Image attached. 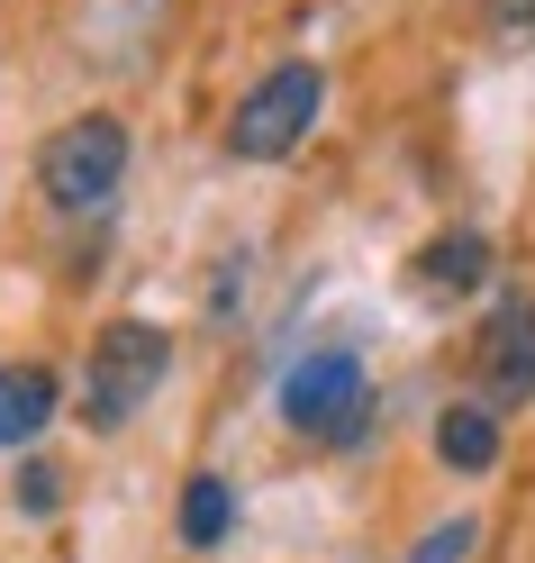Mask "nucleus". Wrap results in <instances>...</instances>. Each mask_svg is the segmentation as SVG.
Returning <instances> with one entry per match:
<instances>
[{
    "mask_svg": "<svg viewBox=\"0 0 535 563\" xmlns=\"http://www.w3.org/2000/svg\"><path fill=\"white\" fill-rule=\"evenodd\" d=\"M317 110H327V64L291 55V64H272V74H255V82L236 91L219 146H227V164H281V155L309 146Z\"/></svg>",
    "mask_w": 535,
    "mask_h": 563,
    "instance_id": "nucleus-1",
    "label": "nucleus"
},
{
    "mask_svg": "<svg viewBox=\"0 0 535 563\" xmlns=\"http://www.w3.org/2000/svg\"><path fill=\"white\" fill-rule=\"evenodd\" d=\"M164 373H172V328H155V319H110V328L91 336L74 418H82L91 437H119L127 418L164 391Z\"/></svg>",
    "mask_w": 535,
    "mask_h": 563,
    "instance_id": "nucleus-2",
    "label": "nucleus"
},
{
    "mask_svg": "<svg viewBox=\"0 0 535 563\" xmlns=\"http://www.w3.org/2000/svg\"><path fill=\"white\" fill-rule=\"evenodd\" d=\"M119 183H127V128L110 110L64 119L37 146V191H46V209H64V219H100V209L119 200Z\"/></svg>",
    "mask_w": 535,
    "mask_h": 563,
    "instance_id": "nucleus-3",
    "label": "nucleus"
},
{
    "mask_svg": "<svg viewBox=\"0 0 535 563\" xmlns=\"http://www.w3.org/2000/svg\"><path fill=\"white\" fill-rule=\"evenodd\" d=\"M372 418V373L354 345H317L281 373V428L309 437V445H354Z\"/></svg>",
    "mask_w": 535,
    "mask_h": 563,
    "instance_id": "nucleus-4",
    "label": "nucleus"
},
{
    "mask_svg": "<svg viewBox=\"0 0 535 563\" xmlns=\"http://www.w3.org/2000/svg\"><path fill=\"white\" fill-rule=\"evenodd\" d=\"M472 400H490L499 418L535 400V291L490 300V319L472 336Z\"/></svg>",
    "mask_w": 535,
    "mask_h": 563,
    "instance_id": "nucleus-5",
    "label": "nucleus"
},
{
    "mask_svg": "<svg viewBox=\"0 0 535 563\" xmlns=\"http://www.w3.org/2000/svg\"><path fill=\"white\" fill-rule=\"evenodd\" d=\"M490 236L481 228H436V236H426L417 245V291L426 300H462V291H481V282H490Z\"/></svg>",
    "mask_w": 535,
    "mask_h": 563,
    "instance_id": "nucleus-6",
    "label": "nucleus"
},
{
    "mask_svg": "<svg viewBox=\"0 0 535 563\" xmlns=\"http://www.w3.org/2000/svg\"><path fill=\"white\" fill-rule=\"evenodd\" d=\"M55 409H64V382H55V364H0V454L37 445Z\"/></svg>",
    "mask_w": 535,
    "mask_h": 563,
    "instance_id": "nucleus-7",
    "label": "nucleus"
},
{
    "mask_svg": "<svg viewBox=\"0 0 535 563\" xmlns=\"http://www.w3.org/2000/svg\"><path fill=\"white\" fill-rule=\"evenodd\" d=\"M436 464L445 473H490L499 464V409L490 400H445L436 409Z\"/></svg>",
    "mask_w": 535,
    "mask_h": 563,
    "instance_id": "nucleus-8",
    "label": "nucleus"
},
{
    "mask_svg": "<svg viewBox=\"0 0 535 563\" xmlns=\"http://www.w3.org/2000/svg\"><path fill=\"white\" fill-rule=\"evenodd\" d=\"M172 527H182V545H191V554L227 545V527H236V482H227V473H191V482H182V509H172Z\"/></svg>",
    "mask_w": 535,
    "mask_h": 563,
    "instance_id": "nucleus-9",
    "label": "nucleus"
},
{
    "mask_svg": "<svg viewBox=\"0 0 535 563\" xmlns=\"http://www.w3.org/2000/svg\"><path fill=\"white\" fill-rule=\"evenodd\" d=\"M55 500H64V473L46 464V454H27L19 464V518H55Z\"/></svg>",
    "mask_w": 535,
    "mask_h": 563,
    "instance_id": "nucleus-10",
    "label": "nucleus"
},
{
    "mask_svg": "<svg viewBox=\"0 0 535 563\" xmlns=\"http://www.w3.org/2000/svg\"><path fill=\"white\" fill-rule=\"evenodd\" d=\"M472 537H481L472 518H445V527H426V537H417L409 563H462V554H472Z\"/></svg>",
    "mask_w": 535,
    "mask_h": 563,
    "instance_id": "nucleus-11",
    "label": "nucleus"
},
{
    "mask_svg": "<svg viewBox=\"0 0 535 563\" xmlns=\"http://www.w3.org/2000/svg\"><path fill=\"white\" fill-rule=\"evenodd\" d=\"M490 27H535V0H481Z\"/></svg>",
    "mask_w": 535,
    "mask_h": 563,
    "instance_id": "nucleus-12",
    "label": "nucleus"
}]
</instances>
